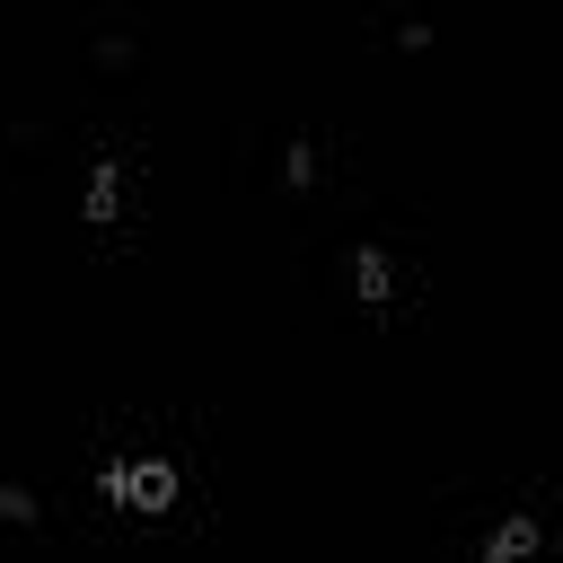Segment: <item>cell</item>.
<instances>
[{"label":"cell","mask_w":563,"mask_h":563,"mask_svg":"<svg viewBox=\"0 0 563 563\" xmlns=\"http://www.w3.org/2000/svg\"><path fill=\"white\" fill-rule=\"evenodd\" d=\"M475 563H545V519H537L528 501L493 510V519H484V537H475Z\"/></svg>","instance_id":"cell-1"}]
</instances>
